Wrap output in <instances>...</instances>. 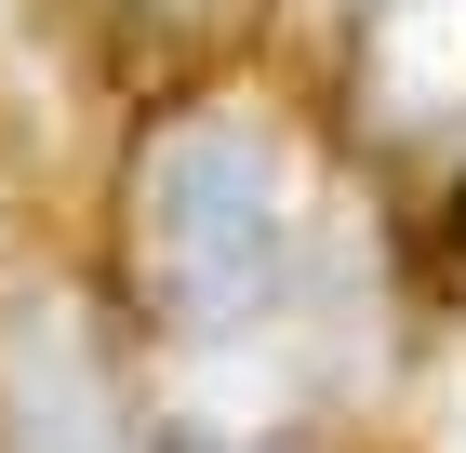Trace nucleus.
<instances>
[{
  "instance_id": "1",
  "label": "nucleus",
  "mask_w": 466,
  "mask_h": 453,
  "mask_svg": "<svg viewBox=\"0 0 466 453\" xmlns=\"http://www.w3.org/2000/svg\"><path fill=\"white\" fill-rule=\"evenodd\" d=\"M293 241H307L293 227V160L240 107H187L134 160V267L160 293V320H187V334L267 320L293 293V267H307Z\"/></svg>"
},
{
  "instance_id": "2",
  "label": "nucleus",
  "mask_w": 466,
  "mask_h": 453,
  "mask_svg": "<svg viewBox=\"0 0 466 453\" xmlns=\"http://www.w3.org/2000/svg\"><path fill=\"white\" fill-rule=\"evenodd\" d=\"M0 453H147L80 307H27L0 334Z\"/></svg>"
},
{
  "instance_id": "3",
  "label": "nucleus",
  "mask_w": 466,
  "mask_h": 453,
  "mask_svg": "<svg viewBox=\"0 0 466 453\" xmlns=\"http://www.w3.org/2000/svg\"><path fill=\"white\" fill-rule=\"evenodd\" d=\"M147 453H267V440H227V427H174V440H147Z\"/></svg>"
}]
</instances>
